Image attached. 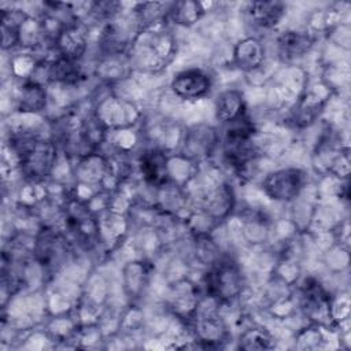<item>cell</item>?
Instances as JSON below:
<instances>
[{
  "mask_svg": "<svg viewBox=\"0 0 351 351\" xmlns=\"http://www.w3.org/2000/svg\"><path fill=\"white\" fill-rule=\"evenodd\" d=\"M12 148L18 155L22 171L30 178L45 177L56 159V145L29 134H19L12 138Z\"/></svg>",
  "mask_w": 351,
  "mask_h": 351,
  "instance_id": "6da1fadb",
  "label": "cell"
},
{
  "mask_svg": "<svg viewBox=\"0 0 351 351\" xmlns=\"http://www.w3.org/2000/svg\"><path fill=\"white\" fill-rule=\"evenodd\" d=\"M207 295L218 302L226 303L236 299L244 287V280L239 266L230 259L215 262L204 276Z\"/></svg>",
  "mask_w": 351,
  "mask_h": 351,
  "instance_id": "7a4b0ae2",
  "label": "cell"
},
{
  "mask_svg": "<svg viewBox=\"0 0 351 351\" xmlns=\"http://www.w3.org/2000/svg\"><path fill=\"white\" fill-rule=\"evenodd\" d=\"M34 256L47 270H58L69 254V240L52 228H43L36 237Z\"/></svg>",
  "mask_w": 351,
  "mask_h": 351,
  "instance_id": "3957f363",
  "label": "cell"
},
{
  "mask_svg": "<svg viewBox=\"0 0 351 351\" xmlns=\"http://www.w3.org/2000/svg\"><path fill=\"white\" fill-rule=\"evenodd\" d=\"M306 184V173L296 167H287L271 171L263 180V191L266 195L278 202H289L295 199Z\"/></svg>",
  "mask_w": 351,
  "mask_h": 351,
  "instance_id": "277c9868",
  "label": "cell"
},
{
  "mask_svg": "<svg viewBox=\"0 0 351 351\" xmlns=\"http://www.w3.org/2000/svg\"><path fill=\"white\" fill-rule=\"evenodd\" d=\"M170 86L176 96L192 100L203 97L210 90L211 80L203 70L188 69L177 73Z\"/></svg>",
  "mask_w": 351,
  "mask_h": 351,
  "instance_id": "5b68a950",
  "label": "cell"
},
{
  "mask_svg": "<svg viewBox=\"0 0 351 351\" xmlns=\"http://www.w3.org/2000/svg\"><path fill=\"white\" fill-rule=\"evenodd\" d=\"M55 48L60 58L77 62L85 53L86 38L84 33L74 25L62 27L53 37Z\"/></svg>",
  "mask_w": 351,
  "mask_h": 351,
  "instance_id": "8992f818",
  "label": "cell"
},
{
  "mask_svg": "<svg viewBox=\"0 0 351 351\" xmlns=\"http://www.w3.org/2000/svg\"><path fill=\"white\" fill-rule=\"evenodd\" d=\"M285 5L280 1H252L245 8L248 22L261 29H270L276 26L284 16Z\"/></svg>",
  "mask_w": 351,
  "mask_h": 351,
  "instance_id": "52a82bcc",
  "label": "cell"
},
{
  "mask_svg": "<svg viewBox=\"0 0 351 351\" xmlns=\"http://www.w3.org/2000/svg\"><path fill=\"white\" fill-rule=\"evenodd\" d=\"M313 47V38L304 32H284L277 38V51L282 60L293 62L303 58Z\"/></svg>",
  "mask_w": 351,
  "mask_h": 351,
  "instance_id": "ba28073f",
  "label": "cell"
},
{
  "mask_svg": "<svg viewBox=\"0 0 351 351\" xmlns=\"http://www.w3.org/2000/svg\"><path fill=\"white\" fill-rule=\"evenodd\" d=\"M191 318L193 319L195 335L204 347H214L222 340L225 326L221 321V317L214 313H204L203 315H197V313L193 311Z\"/></svg>",
  "mask_w": 351,
  "mask_h": 351,
  "instance_id": "9c48e42d",
  "label": "cell"
},
{
  "mask_svg": "<svg viewBox=\"0 0 351 351\" xmlns=\"http://www.w3.org/2000/svg\"><path fill=\"white\" fill-rule=\"evenodd\" d=\"M302 306L311 319L318 321V318H325L329 314V296L319 282L314 280L306 281L302 289Z\"/></svg>",
  "mask_w": 351,
  "mask_h": 351,
  "instance_id": "30bf717a",
  "label": "cell"
},
{
  "mask_svg": "<svg viewBox=\"0 0 351 351\" xmlns=\"http://www.w3.org/2000/svg\"><path fill=\"white\" fill-rule=\"evenodd\" d=\"M140 170L144 180L160 186L167 180V156L160 149H148L140 158Z\"/></svg>",
  "mask_w": 351,
  "mask_h": 351,
  "instance_id": "8fae6325",
  "label": "cell"
},
{
  "mask_svg": "<svg viewBox=\"0 0 351 351\" xmlns=\"http://www.w3.org/2000/svg\"><path fill=\"white\" fill-rule=\"evenodd\" d=\"M66 225L69 232L74 236V239L80 244L85 245H88V243L92 241L97 232V226L93 217L80 204H77V208L67 214Z\"/></svg>",
  "mask_w": 351,
  "mask_h": 351,
  "instance_id": "7c38bea8",
  "label": "cell"
},
{
  "mask_svg": "<svg viewBox=\"0 0 351 351\" xmlns=\"http://www.w3.org/2000/svg\"><path fill=\"white\" fill-rule=\"evenodd\" d=\"M265 58L263 47L256 38H244L234 48V63L239 69L251 71L258 69Z\"/></svg>",
  "mask_w": 351,
  "mask_h": 351,
  "instance_id": "4fadbf2b",
  "label": "cell"
},
{
  "mask_svg": "<svg viewBox=\"0 0 351 351\" xmlns=\"http://www.w3.org/2000/svg\"><path fill=\"white\" fill-rule=\"evenodd\" d=\"M19 111L38 112L45 107L47 93L41 84L37 81H26L19 86L16 97Z\"/></svg>",
  "mask_w": 351,
  "mask_h": 351,
  "instance_id": "5bb4252c",
  "label": "cell"
},
{
  "mask_svg": "<svg viewBox=\"0 0 351 351\" xmlns=\"http://www.w3.org/2000/svg\"><path fill=\"white\" fill-rule=\"evenodd\" d=\"M217 118L228 123L245 112L243 96L239 90H225L217 97L215 103Z\"/></svg>",
  "mask_w": 351,
  "mask_h": 351,
  "instance_id": "9a60e30c",
  "label": "cell"
},
{
  "mask_svg": "<svg viewBox=\"0 0 351 351\" xmlns=\"http://www.w3.org/2000/svg\"><path fill=\"white\" fill-rule=\"evenodd\" d=\"M215 133L211 128H204L196 126L195 129L189 130L185 138V152L188 151V155L192 156H202L207 155L213 145L215 144Z\"/></svg>",
  "mask_w": 351,
  "mask_h": 351,
  "instance_id": "2e32d148",
  "label": "cell"
},
{
  "mask_svg": "<svg viewBox=\"0 0 351 351\" xmlns=\"http://www.w3.org/2000/svg\"><path fill=\"white\" fill-rule=\"evenodd\" d=\"M48 77L53 81L73 84L81 78V69L78 67L77 62L59 56L56 60L48 64Z\"/></svg>",
  "mask_w": 351,
  "mask_h": 351,
  "instance_id": "e0dca14e",
  "label": "cell"
},
{
  "mask_svg": "<svg viewBox=\"0 0 351 351\" xmlns=\"http://www.w3.org/2000/svg\"><path fill=\"white\" fill-rule=\"evenodd\" d=\"M167 14L176 23L189 26L193 25L202 16L203 8L202 4L197 1H180L170 4Z\"/></svg>",
  "mask_w": 351,
  "mask_h": 351,
  "instance_id": "ac0fdd59",
  "label": "cell"
},
{
  "mask_svg": "<svg viewBox=\"0 0 351 351\" xmlns=\"http://www.w3.org/2000/svg\"><path fill=\"white\" fill-rule=\"evenodd\" d=\"M273 339L263 328H250L240 336V348L266 350L271 348Z\"/></svg>",
  "mask_w": 351,
  "mask_h": 351,
  "instance_id": "d6986e66",
  "label": "cell"
},
{
  "mask_svg": "<svg viewBox=\"0 0 351 351\" xmlns=\"http://www.w3.org/2000/svg\"><path fill=\"white\" fill-rule=\"evenodd\" d=\"M100 44L107 53H118L126 45L119 30L115 26H110V25L103 30L100 37Z\"/></svg>",
  "mask_w": 351,
  "mask_h": 351,
  "instance_id": "ffe728a7",
  "label": "cell"
},
{
  "mask_svg": "<svg viewBox=\"0 0 351 351\" xmlns=\"http://www.w3.org/2000/svg\"><path fill=\"white\" fill-rule=\"evenodd\" d=\"M319 112V107L318 103H313V101H307V103H302L299 106L295 107L293 110V121L296 126H302V125H308L311 122H314V119L317 118Z\"/></svg>",
  "mask_w": 351,
  "mask_h": 351,
  "instance_id": "44dd1931",
  "label": "cell"
}]
</instances>
